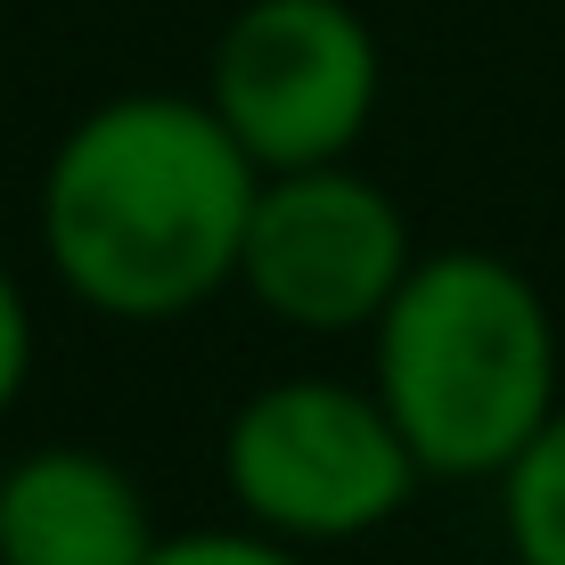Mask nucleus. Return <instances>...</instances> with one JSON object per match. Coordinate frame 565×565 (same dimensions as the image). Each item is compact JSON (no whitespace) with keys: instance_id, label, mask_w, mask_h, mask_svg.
Listing matches in <instances>:
<instances>
[{"instance_id":"obj_2","label":"nucleus","mask_w":565,"mask_h":565,"mask_svg":"<svg viewBox=\"0 0 565 565\" xmlns=\"http://www.w3.org/2000/svg\"><path fill=\"white\" fill-rule=\"evenodd\" d=\"M369 385L426 483H500L565 402L557 311L492 246H426L369 328Z\"/></svg>"},{"instance_id":"obj_6","label":"nucleus","mask_w":565,"mask_h":565,"mask_svg":"<svg viewBox=\"0 0 565 565\" xmlns=\"http://www.w3.org/2000/svg\"><path fill=\"white\" fill-rule=\"evenodd\" d=\"M156 509L99 443H33L0 467V565H148Z\"/></svg>"},{"instance_id":"obj_4","label":"nucleus","mask_w":565,"mask_h":565,"mask_svg":"<svg viewBox=\"0 0 565 565\" xmlns=\"http://www.w3.org/2000/svg\"><path fill=\"white\" fill-rule=\"evenodd\" d=\"M205 107L255 172L344 164L385 107V42L353 0H238L205 57Z\"/></svg>"},{"instance_id":"obj_3","label":"nucleus","mask_w":565,"mask_h":565,"mask_svg":"<svg viewBox=\"0 0 565 565\" xmlns=\"http://www.w3.org/2000/svg\"><path fill=\"white\" fill-rule=\"evenodd\" d=\"M222 500L238 524L296 550L385 533L418 500V459L369 377H270L222 418Z\"/></svg>"},{"instance_id":"obj_5","label":"nucleus","mask_w":565,"mask_h":565,"mask_svg":"<svg viewBox=\"0 0 565 565\" xmlns=\"http://www.w3.org/2000/svg\"><path fill=\"white\" fill-rule=\"evenodd\" d=\"M411 263L418 238L402 198L344 156V164L263 172L238 246V296L287 337H369Z\"/></svg>"},{"instance_id":"obj_8","label":"nucleus","mask_w":565,"mask_h":565,"mask_svg":"<svg viewBox=\"0 0 565 565\" xmlns=\"http://www.w3.org/2000/svg\"><path fill=\"white\" fill-rule=\"evenodd\" d=\"M148 565H311V550L296 541H270L255 524H189V533H164L148 550Z\"/></svg>"},{"instance_id":"obj_9","label":"nucleus","mask_w":565,"mask_h":565,"mask_svg":"<svg viewBox=\"0 0 565 565\" xmlns=\"http://www.w3.org/2000/svg\"><path fill=\"white\" fill-rule=\"evenodd\" d=\"M33 353H42V337H33V303H25V287H17V270L0 263V418L25 402Z\"/></svg>"},{"instance_id":"obj_7","label":"nucleus","mask_w":565,"mask_h":565,"mask_svg":"<svg viewBox=\"0 0 565 565\" xmlns=\"http://www.w3.org/2000/svg\"><path fill=\"white\" fill-rule=\"evenodd\" d=\"M492 492H500V550H509V565H565V402Z\"/></svg>"},{"instance_id":"obj_1","label":"nucleus","mask_w":565,"mask_h":565,"mask_svg":"<svg viewBox=\"0 0 565 565\" xmlns=\"http://www.w3.org/2000/svg\"><path fill=\"white\" fill-rule=\"evenodd\" d=\"M255 189V156L222 131L205 90H115L57 131L33 238L83 311L172 328L238 287Z\"/></svg>"}]
</instances>
